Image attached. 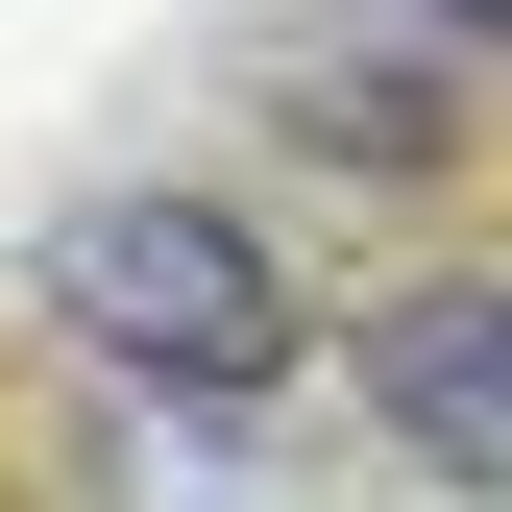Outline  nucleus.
Masks as SVG:
<instances>
[{
	"label": "nucleus",
	"mask_w": 512,
	"mask_h": 512,
	"mask_svg": "<svg viewBox=\"0 0 512 512\" xmlns=\"http://www.w3.org/2000/svg\"><path fill=\"white\" fill-rule=\"evenodd\" d=\"M293 391H342V439H366L415 512H488V488H512V293H488V244L439 220L415 269H342Z\"/></svg>",
	"instance_id": "2"
},
{
	"label": "nucleus",
	"mask_w": 512,
	"mask_h": 512,
	"mask_svg": "<svg viewBox=\"0 0 512 512\" xmlns=\"http://www.w3.org/2000/svg\"><path fill=\"white\" fill-rule=\"evenodd\" d=\"M244 122H269L293 171H342V196H415V220H464L488 196V74L464 49H415V25H244Z\"/></svg>",
	"instance_id": "3"
},
{
	"label": "nucleus",
	"mask_w": 512,
	"mask_h": 512,
	"mask_svg": "<svg viewBox=\"0 0 512 512\" xmlns=\"http://www.w3.org/2000/svg\"><path fill=\"white\" fill-rule=\"evenodd\" d=\"M0 317L98 415H147V439H269L293 366H317V269L269 244L244 171H74V196L0 244Z\"/></svg>",
	"instance_id": "1"
},
{
	"label": "nucleus",
	"mask_w": 512,
	"mask_h": 512,
	"mask_svg": "<svg viewBox=\"0 0 512 512\" xmlns=\"http://www.w3.org/2000/svg\"><path fill=\"white\" fill-rule=\"evenodd\" d=\"M366 25H415V49H464V74H488V49H512V0H366Z\"/></svg>",
	"instance_id": "4"
},
{
	"label": "nucleus",
	"mask_w": 512,
	"mask_h": 512,
	"mask_svg": "<svg viewBox=\"0 0 512 512\" xmlns=\"http://www.w3.org/2000/svg\"><path fill=\"white\" fill-rule=\"evenodd\" d=\"M0 512H25V488H0Z\"/></svg>",
	"instance_id": "5"
}]
</instances>
